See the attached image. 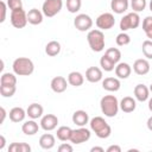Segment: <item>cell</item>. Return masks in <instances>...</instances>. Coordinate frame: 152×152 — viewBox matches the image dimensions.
I'll return each instance as SVG.
<instances>
[{"instance_id": "cell-1", "label": "cell", "mask_w": 152, "mask_h": 152, "mask_svg": "<svg viewBox=\"0 0 152 152\" xmlns=\"http://www.w3.org/2000/svg\"><path fill=\"white\" fill-rule=\"evenodd\" d=\"M89 125H90V129L100 139H107L110 135V133H112L110 126L108 125V122L102 116H95V118H93L89 121Z\"/></svg>"}, {"instance_id": "cell-2", "label": "cell", "mask_w": 152, "mask_h": 152, "mask_svg": "<svg viewBox=\"0 0 152 152\" xmlns=\"http://www.w3.org/2000/svg\"><path fill=\"white\" fill-rule=\"evenodd\" d=\"M100 107H101V112L104 114V116L113 118L118 114L120 104H119L118 99L114 95H104L100 101Z\"/></svg>"}, {"instance_id": "cell-3", "label": "cell", "mask_w": 152, "mask_h": 152, "mask_svg": "<svg viewBox=\"0 0 152 152\" xmlns=\"http://www.w3.org/2000/svg\"><path fill=\"white\" fill-rule=\"evenodd\" d=\"M13 72L18 76H28L34 70L33 62L27 57H18L12 64Z\"/></svg>"}, {"instance_id": "cell-4", "label": "cell", "mask_w": 152, "mask_h": 152, "mask_svg": "<svg viewBox=\"0 0 152 152\" xmlns=\"http://www.w3.org/2000/svg\"><path fill=\"white\" fill-rule=\"evenodd\" d=\"M87 40L90 49L95 52H101L104 49V34L101 30H89L87 34Z\"/></svg>"}, {"instance_id": "cell-5", "label": "cell", "mask_w": 152, "mask_h": 152, "mask_svg": "<svg viewBox=\"0 0 152 152\" xmlns=\"http://www.w3.org/2000/svg\"><path fill=\"white\" fill-rule=\"evenodd\" d=\"M62 7H63L62 0H45L42 6V12L45 17L52 18L61 12Z\"/></svg>"}, {"instance_id": "cell-6", "label": "cell", "mask_w": 152, "mask_h": 152, "mask_svg": "<svg viewBox=\"0 0 152 152\" xmlns=\"http://www.w3.org/2000/svg\"><path fill=\"white\" fill-rule=\"evenodd\" d=\"M140 24V17L137 12H131L120 20V30L122 32H126L132 28H137Z\"/></svg>"}, {"instance_id": "cell-7", "label": "cell", "mask_w": 152, "mask_h": 152, "mask_svg": "<svg viewBox=\"0 0 152 152\" xmlns=\"http://www.w3.org/2000/svg\"><path fill=\"white\" fill-rule=\"evenodd\" d=\"M27 23V13L23 8L11 11V24L13 27L24 28Z\"/></svg>"}, {"instance_id": "cell-8", "label": "cell", "mask_w": 152, "mask_h": 152, "mask_svg": "<svg viewBox=\"0 0 152 152\" xmlns=\"http://www.w3.org/2000/svg\"><path fill=\"white\" fill-rule=\"evenodd\" d=\"M90 131L88 128H86L84 126L83 127H78L76 129H72L71 132V137H70V141L72 144H82V142H86L90 139Z\"/></svg>"}, {"instance_id": "cell-9", "label": "cell", "mask_w": 152, "mask_h": 152, "mask_svg": "<svg viewBox=\"0 0 152 152\" xmlns=\"http://www.w3.org/2000/svg\"><path fill=\"white\" fill-rule=\"evenodd\" d=\"M96 26L102 31V30H109L115 25V18L112 13L109 12H104L102 14H100L96 20H95Z\"/></svg>"}, {"instance_id": "cell-10", "label": "cell", "mask_w": 152, "mask_h": 152, "mask_svg": "<svg viewBox=\"0 0 152 152\" xmlns=\"http://www.w3.org/2000/svg\"><path fill=\"white\" fill-rule=\"evenodd\" d=\"M74 25L78 31L86 32V31H89L91 28L93 19L90 18V15H88L86 13H81V14H77L76 18L74 19Z\"/></svg>"}, {"instance_id": "cell-11", "label": "cell", "mask_w": 152, "mask_h": 152, "mask_svg": "<svg viewBox=\"0 0 152 152\" xmlns=\"http://www.w3.org/2000/svg\"><path fill=\"white\" fill-rule=\"evenodd\" d=\"M39 125L46 132L53 131L58 125V118L56 115H53V114H45L44 116H42Z\"/></svg>"}, {"instance_id": "cell-12", "label": "cell", "mask_w": 152, "mask_h": 152, "mask_svg": "<svg viewBox=\"0 0 152 152\" xmlns=\"http://www.w3.org/2000/svg\"><path fill=\"white\" fill-rule=\"evenodd\" d=\"M68 81L65 77L63 76H56L51 80V83H50V87L52 89V91L55 93H63L66 90V87H68Z\"/></svg>"}, {"instance_id": "cell-13", "label": "cell", "mask_w": 152, "mask_h": 152, "mask_svg": "<svg viewBox=\"0 0 152 152\" xmlns=\"http://www.w3.org/2000/svg\"><path fill=\"white\" fill-rule=\"evenodd\" d=\"M115 75L118 78H121V80H126L129 77L131 72H132V68L128 63H125V62H119L116 65H115Z\"/></svg>"}, {"instance_id": "cell-14", "label": "cell", "mask_w": 152, "mask_h": 152, "mask_svg": "<svg viewBox=\"0 0 152 152\" xmlns=\"http://www.w3.org/2000/svg\"><path fill=\"white\" fill-rule=\"evenodd\" d=\"M133 71L137 75L144 76L150 71V63L145 58H139L133 63Z\"/></svg>"}, {"instance_id": "cell-15", "label": "cell", "mask_w": 152, "mask_h": 152, "mask_svg": "<svg viewBox=\"0 0 152 152\" xmlns=\"http://www.w3.org/2000/svg\"><path fill=\"white\" fill-rule=\"evenodd\" d=\"M86 78L90 83H97L102 80V70L99 66H89L86 70Z\"/></svg>"}, {"instance_id": "cell-16", "label": "cell", "mask_w": 152, "mask_h": 152, "mask_svg": "<svg viewBox=\"0 0 152 152\" xmlns=\"http://www.w3.org/2000/svg\"><path fill=\"white\" fill-rule=\"evenodd\" d=\"M72 122L78 126V127H83L89 122V115L86 110L78 109L72 114Z\"/></svg>"}, {"instance_id": "cell-17", "label": "cell", "mask_w": 152, "mask_h": 152, "mask_svg": "<svg viewBox=\"0 0 152 152\" xmlns=\"http://www.w3.org/2000/svg\"><path fill=\"white\" fill-rule=\"evenodd\" d=\"M121 87V83L118 77H106L102 81V88L107 91H118Z\"/></svg>"}, {"instance_id": "cell-18", "label": "cell", "mask_w": 152, "mask_h": 152, "mask_svg": "<svg viewBox=\"0 0 152 152\" xmlns=\"http://www.w3.org/2000/svg\"><path fill=\"white\" fill-rule=\"evenodd\" d=\"M133 93H134L135 99H137L138 101H140V102H145L146 100H148L150 89H148L145 84H141V83H140V84H137V86L134 87Z\"/></svg>"}, {"instance_id": "cell-19", "label": "cell", "mask_w": 152, "mask_h": 152, "mask_svg": "<svg viewBox=\"0 0 152 152\" xmlns=\"http://www.w3.org/2000/svg\"><path fill=\"white\" fill-rule=\"evenodd\" d=\"M120 109L124 112V113H132L135 110V107H137V102L133 97L131 96H125L120 102Z\"/></svg>"}, {"instance_id": "cell-20", "label": "cell", "mask_w": 152, "mask_h": 152, "mask_svg": "<svg viewBox=\"0 0 152 152\" xmlns=\"http://www.w3.org/2000/svg\"><path fill=\"white\" fill-rule=\"evenodd\" d=\"M43 112H44V108H43L42 104H39V103H31V104L27 107V109H26L27 116H28L30 119H33V120L42 118V116H43Z\"/></svg>"}, {"instance_id": "cell-21", "label": "cell", "mask_w": 152, "mask_h": 152, "mask_svg": "<svg viewBox=\"0 0 152 152\" xmlns=\"http://www.w3.org/2000/svg\"><path fill=\"white\" fill-rule=\"evenodd\" d=\"M26 115H27L26 110L24 108H21V107H13L8 113L10 120L12 122H21V121H24Z\"/></svg>"}, {"instance_id": "cell-22", "label": "cell", "mask_w": 152, "mask_h": 152, "mask_svg": "<svg viewBox=\"0 0 152 152\" xmlns=\"http://www.w3.org/2000/svg\"><path fill=\"white\" fill-rule=\"evenodd\" d=\"M39 127H40V125H38L33 119H31V120H27L23 124L21 131L26 135H34L36 133H38Z\"/></svg>"}, {"instance_id": "cell-23", "label": "cell", "mask_w": 152, "mask_h": 152, "mask_svg": "<svg viewBox=\"0 0 152 152\" xmlns=\"http://www.w3.org/2000/svg\"><path fill=\"white\" fill-rule=\"evenodd\" d=\"M129 2L128 0H112L110 1V8L116 14H122L128 10Z\"/></svg>"}, {"instance_id": "cell-24", "label": "cell", "mask_w": 152, "mask_h": 152, "mask_svg": "<svg viewBox=\"0 0 152 152\" xmlns=\"http://www.w3.org/2000/svg\"><path fill=\"white\" fill-rule=\"evenodd\" d=\"M43 12H40L37 8H31L27 12V21L31 25H39L43 21Z\"/></svg>"}, {"instance_id": "cell-25", "label": "cell", "mask_w": 152, "mask_h": 152, "mask_svg": "<svg viewBox=\"0 0 152 152\" xmlns=\"http://www.w3.org/2000/svg\"><path fill=\"white\" fill-rule=\"evenodd\" d=\"M55 142H56V139L51 133H45L39 138V145L44 150H51L55 146Z\"/></svg>"}, {"instance_id": "cell-26", "label": "cell", "mask_w": 152, "mask_h": 152, "mask_svg": "<svg viewBox=\"0 0 152 152\" xmlns=\"http://www.w3.org/2000/svg\"><path fill=\"white\" fill-rule=\"evenodd\" d=\"M68 82L70 86H74V87H80L83 84L84 82V76L80 72V71H71L69 75H68Z\"/></svg>"}, {"instance_id": "cell-27", "label": "cell", "mask_w": 152, "mask_h": 152, "mask_svg": "<svg viewBox=\"0 0 152 152\" xmlns=\"http://www.w3.org/2000/svg\"><path fill=\"white\" fill-rule=\"evenodd\" d=\"M61 44H59V42H57V40H51V42H49L48 44H46V46H45V53L48 55V56H50V57H53V56H57L59 52H61Z\"/></svg>"}, {"instance_id": "cell-28", "label": "cell", "mask_w": 152, "mask_h": 152, "mask_svg": "<svg viewBox=\"0 0 152 152\" xmlns=\"http://www.w3.org/2000/svg\"><path fill=\"white\" fill-rule=\"evenodd\" d=\"M71 132H72V129L69 126H61L57 128L56 135L61 141H66V140H70Z\"/></svg>"}, {"instance_id": "cell-29", "label": "cell", "mask_w": 152, "mask_h": 152, "mask_svg": "<svg viewBox=\"0 0 152 152\" xmlns=\"http://www.w3.org/2000/svg\"><path fill=\"white\" fill-rule=\"evenodd\" d=\"M31 146L26 142H12L8 146V152H30Z\"/></svg>"}, {"instance_id": "cell-30", "label": "cell", "mask_w": 152, "mask_h": 152, "mask_svg": "<svg viewBox=\"0 0 152 152\" xmlns=\"http://www.w3.org/2000/svg\"><path fill=\"white\" fill-rule=\"evenodd\" d=\"M0 84H6V86H15L17 84V77L15 74L12 72H4L0 77Z\"/></svg>"}, {"instance_id": "cell-31", "label": "cell", "mask_w": 152, "mask_h": 152, "mask_svg": "<svg viewBox=\"0 0 152 152\" xmlns=\"http://www.w3.org/2000/svg\"><path fill=\"white\" fill-rule=\"evenodd\" d=\"M104 55H106L109 59H112L115 64H118V63L120 62V59H121V52H120V50L116 49V48H109V49H107L106 52H104Z\"/></svg>"}, {"instance_id": "cell-32", "label": "cell", "mask_w": 152, "mask_h": 152, "mask_svg": "<svg viewBox=\"0 0 152 152\" xmlns=\"http://www.w3.org/2000/svg\"><path fill=\"white\" fill-rule=\"evenodd\" d=\"M115 63L112 61V59H109L106 55H103L101 58H100V66L102 68V70H104V71H112V70H114L115 69Z\"/></svg>"}, {"instance_id": "cell-33", "label": "cell", "mask_w": 152, "mask_h": 152, "mask_svg": "<svg viewBox=\"0 0 152 152\" xmlns=\"http://www.w3.org/2000/svg\"><path fill=\"white\" fill-rule=\"evenodd\" d=\"M17 87L15 86H6V84H0V94L2 97H12L15 94Z\"/></svg>"}, {"instance_id": "cell-34", "label": "cell", "mask_w": 152, "mask_h": 152, "mask_svg": "<svg viewBox=\"0 0 152 152\" xmlns=\"http://www.w3.org/2000/svg\"><path fill=\"white\" fill-rule=\"evenodd\" d=\"M141 51H142L144 56L147 59H152V40L151 39H147V40H144L142 42Z\"/></svg>"}, {"instance_id": "cell-35", "label": "cell", "mask_w": 152, "mask_h": 152, "mask_svg": "<svg viewBox=\"0 0 152 152\" xmlns=\"http://www.w3.org/2000/svg\"><path fill=\"white\" fill-rule=\"evenodd\" d=\"M82 1L81 0H66V10L70 13H76L81 10Z\"/></svg>"}, {"instance_id": "cell-36", "label": "cell", "mask_w": 152, "mask_h": 152, "mask_svg": "<svg viewBox=\"0 0 152 152\" xmlns=\"http://www.w3.org/2000/svg\"><path fill=\"white\" fill-rule=\"evenodd\" d=\"M115 42L119 46H125V45H128L131 43V37L129 34H127L126 32H121L116 36L115 38Z\"/></svg>"}, {"instance_id": "cell-37", "label": "cell", "mask_w": 152, "mask_h": 152, "mask_svg": "<svg viewBox=\"0 0 152 152\" xmlns=\"http://www.w3.org/2000/svg\"><path fill=\"white\" fill-rule=\"evenodd\" d=\"M131 7L133 12H141L146 7V0H131Z\"/></svg>"}, {"instance_id": "cell-38", "label": "cell", "mask_w": 152, "mask_h": 152, "mask_svg": "<svg viewBox=\"0 0 152 152\" xmlns=\"http://www.w3.org/2000/svg\"><path fill=\"white\" fill-rule=\"evenodd\" d=\"M6 4H7V7H8L11 11L23 8V1H21V0H7Z\"/></svg>"}, {"instance_id": "cell-39", "label": "cell", "mask_w": 152, "mask_h": 152, "mask_svg": "<svg viewBox=\"0 0 152 152\" xmlns=\"http://www.w3.org/2000/svg\"><path fill=\"white\" fill-rule=\"evenodd\" d=\"M152 27V17H146L144 20H142V30H144V32L145 31H147L148 28H151Z\"/></svg>"}, {"instance_id": "cell-40", "label": "cell", "mask_w": 152, "mask_h": 152, "mask_svg": "<svg viewBox=\"0 0 152 152\" xmlns=\"http://www.w3.org/2000/svg\"><path fill=\"white\" fill-rule=\"evenodd\" d=\"M0 7H1V17H0V23H4L6 19V10H7V4L5 1L0 2Z\"/></svg>"}, {"instance_id": "cell-41", "label": "cell", "mask_w": 152, "mask_h": 152, "mask_svg": "<svg viewBox=\"0 0 152 152\" xmlns=\"http://www.w3.org/2000/svg\"><path fill=\"white\" fill-rule=\"evenodd\" d=\"M72 146L70 144H66V142H63L58 146V151L59 152H72Z\"/></svg>"}, {"instance_id": "cell-42", "label": "cell", "mask_w": 152, "mask_h": 152, "mask_svg": "<svg viewBox=\"0 0 152 152\" xmlns=\"http://www.w3.org/2000/svg\"><path fill=\"white\" fill-rule=\"evenodd\" d=\"M106 151L107 152H121V147L119 145H110Z\"/></svg>"}, {"instance_id": "cell-43", "label": "cell", "mask_w": 152, "mask_h": 152, "mask_svg": "<svg viewBox=\"0 0 152 152\" xmlns=\"http://www.w3.org/2000/svg\"><path fill=\"white\" fill-rule=\"evenodd\" d=\"M0 112H1V119H0V124H2L4 121H5V118H6V110H5V108L4 107H1L0 108Z\"/></svg>"}, {"instance_id": "cell-44", "label": "cell", "mask_w": 152, "mask_h": 152, "mask_svg": "<svg viewBox=\"0 0 152 152\" xmlns=\"http://www.w3.org/2000/svg\"><path fill=\"white\" fill-rule=\"evenodd\" d=\"M5 144H6V139H5V137H4V135H0V150H4Z\"/></svg>"}, {"instance_id": "cell-45", "label": "cell", "mask_w": 152, "mask_h": 152, "mask_svg": "<svg viewBox=\"0 0 152 152\" xmlns=\"http://www.w3.org/2000/svg\"><path fill=\"white\" fill-rule=\"evenodd\" d=\"M90 151L91 152H104V148L103 147H100V146H94V147H91Z\"/></svg>"}, {"instance_id": "cell-46", "label": "cell", "mask_w": 152, "mask_h": 152, "mask_svg": "<svg viewBox=\"0 0 152 152\" xmlns=\"http://www.w3.org/2000/svg\"><path fill=\"white\" fill-rule=\"evenodd\" d=\"M146 125H147V128L152 132V116H150L148 119H147V122H146Z\"/></svg>"}, {"instance_id": "cell-47", "label": "cell", "mask_w": 152, "mask_h": 152, "mask_svg": "<svg viewBox=\"0 0 152 152\" xmlns=\"http://www.w3.org/2000/svg\"><path fill=\"white\" fill-rule=\"evenodd\" d=\"M145 33H146V37H147L148 39H151V40H152V27H151V28H148L147 31H145Z\"/></svg>"}, {"instance_id": "cell-48", "label": "cell", "mask_w": 152, "mask_h": 152, "mask_svg": "<svg viewBox=\"0 0 152 152\" xmlns=\"http://www.w3.org/2000/svg\"><path fill=\"white\" fill-rule=\"evenodd\" d=\"M148 109L152 112V97L148 100Z\"/></svg>"}, {"instance_id": "cell-49", "label": "cell", "mask_w": 152, "mask_h": 152, "mask_svg": "<svg viewBox=\"0 0 152 152\" xmlns=\"http://www.w3.org/2000/svg\"><path fill=\"white\" fill-rule=\"evenodd\" d=\"M148 6H150V11H151V12H152V0H151V1H150V5H148Z\"/></svg>"}, {"instance_id": "cell-50", "label": "cell", "mask_w": 152, "mask_h": 152, "mask_svg": "<svg viewBox=\"0 0 152 152\" xmlns=\"http://www.w3.org/2000/svg\"><path fill=\"white\" fill-rule=\"evenodd\" d=\"M148 89H150V91H152V83H151V86H150V88H148Z\"/></svg>"}]
</instances>
